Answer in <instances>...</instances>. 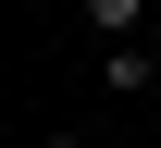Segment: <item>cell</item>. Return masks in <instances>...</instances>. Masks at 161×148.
<instances>
[{"mask_svg": "<svg viewBox=\"0 0 161 148\" xmlns=\"http://www.w3.org/2000/svg\"><path fill=\"white\" fill-rule=\"evenodd\" d=\"M87 25H99V37H124V25H149V0H87Z\"/></svg>", "mask_w": 161, "mask_h": 148, "instance_id": "6da1fadb", "label": "cell"}]
</instances>
